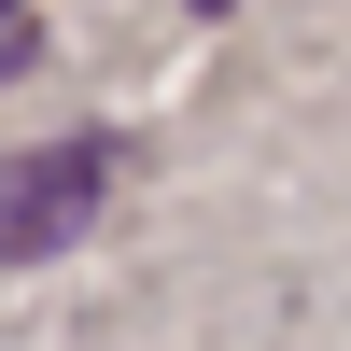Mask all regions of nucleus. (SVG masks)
Here are the masks:
<instances>
[{"instance_id":"nucleus-1","label":"nucleus","mask_w":351,"mask_h":351,"mask_svg":"<svg viewBox=\"0 0 351 351\" xmlns=\"http://www.w3.org/2000/svg\"><path fill=\"white\" fill-rule=\"evenodd\" d=\"M112 197V155L99 141H43V155L0 169V267H43V253H71L84 225H99Z\"/></svg>"},{"instance_id":"nucleus-2","label":"nucleus","mask_w":351,"mask_h":351,"mask_svg":"<svg viewBox=\"0 0 351 351\" xmlns=\"http://www.w3.org/2000/svg\"><path fill=\"white\" fill-rule=\"evenodd\" d=\"M211 14H225V0H211Z\"/></svg>"}]
</instances>
